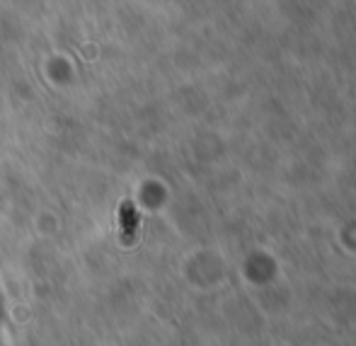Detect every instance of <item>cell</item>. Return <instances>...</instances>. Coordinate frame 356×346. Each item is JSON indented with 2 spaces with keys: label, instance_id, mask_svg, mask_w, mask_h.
<instances>
[{
  "label": "cell",
  "instance_id": "1",
  "mask_svg": "<svg viewBox=\"0 0 356 346\" xmlns=\"http://www.w3.org/2000/svg\"><path fill=\"white\" fill-rule=\"evenodd\" d=\"M138 223H141V218H138V211L134 208L131 201H124L122 206H119V225H122V242L127 245V247L136 242Z\"/></svg>",
  "mask_w": 356,
  "mask_h": 346
}]
</instances>
